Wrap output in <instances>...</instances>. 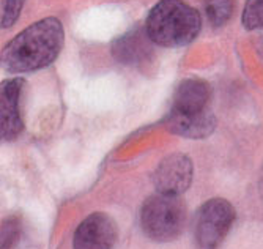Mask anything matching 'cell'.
<instances>
[{
    "instance_id": "cell-11",
    "label": "cell",
    "mask_w": 263,
    "mask_h": 249,
    "mask_svg": "<svg viewBox=\"0 0 263 249\" xmlns=\"http://www.w3.org/2000/svg\"><path fill=\"white\" fill-rule=\"evenodd\" d=\"M233 10L232 0H210L206 5V14L214 27H221L229 21Z\"/></svg>"
},
{
    "instance_id": "cell-4",
    "label": "cell",
    "mask_w": 263,
    "mask_h": 249,
    "mask_svg": "<svg viewBox=\"0 0 263 249\" xmlns=\"http://www.w3.org/2000/svg\"><path fill=\"white\" fill-rule=\"evenodd\" d=\"M235 221V210L226 199L205 202L196 219V241L199 249H218Z\"/></svg>"
},
{
    "instance_id": "cell-5",
    "label": "cell",
    "mask_w": 263,
    "mask_h": 249,
    "mask_svg": "<svg viewBox=\"0 0 263 249\" xmlns=\"http://www.w3.org/2000/svg\"><path fill=\"white\" fill-rule=\"evenodd\" d=\"M153 182L158 192L180 195L193 182V163L181 153L165 156L155 170Z\"/></svg>"
},
{
    "instance_id": "cell-13",
    "label": "cell",
    "mask_w": 263,
    "mask_h": 249,
    "mask_svg": "<svg viewBox=\"0 0 263 249\" xmlns=\"http://www.w3.org/2000/svg\"><path fill=\"white\" fill-rule=\"evenodd\" d=\"M26 0H2V27L8 29L16 22Z\"/></svg>"
},
{
    "instance_id": "cell-10",
    "label": "cell",
    "mask_w": 263,
    "mask_h": 249,
    "mask_svg": "<svg viewBox=\"0 0 263 249\" xmlns=\"http://www.w3.org/2000/svg\"><path fill=\"white\" fill-rule=\"evenodd\" d=\"M147 40H150L147 30H145V35H142L140 32H131L128 35H125L123 38H118L115 41L114 56L120 62L133 63V62L142 59L150 51Z\"/></svg>"
},
{
    "instance_id": "cell-3",
    "label": "cell",
    "mask_w": 263,
    "mask_h": 249,
    "mask_svg": "<svg viewBox=\"0 0 263 249\" xmlns=\"http://www.w3.org/2000/svg\"><path fill=\"white\" fill-rule=\"evenodd\" d=\"M186 207L180 195L156 192L148 197L140 210L142 230L155 241L175 240L184 226Z\"/></svg>"
},
{
    "instance_id": "cell-9",
    "label": "cell",
    "mask_w": 263,
    "mask_h": 249,
    "mask_svg": "<svg viewBox=\"0 0 263 249\" xmlns=\"http://www.w3.org/2000/svg\"><path fill=\"white\" fill-rule=\"evenodd\" d=\"M210 103V85L202 79H186L183 81L175 95L171 111L180 114H199L208 111Z\"/></svg>"
},
{
    "instance_id": "cell-8",
    "label": "cell",
    "mask_w": 263,
    "mask_h": 249,
    "mask_svg": "<svg viewBox=\"0 0 263 249\" xmlns=\"http://www.w3.org/2000/svg\"><path fill=\"white\" fill-rule=\"evenodd\" d=\"M164 123L171 133L189 139L208 137L216 127V120H214V115L210 109L199 114H180L171 111L167 114Z\"/></svg>"
},
{
    "instance_id": "cell-12",
    "label": "cell",
    "mask_w": 263,
    "mask_h": 249,
    "mask_svg": "<svg viewBox=\"0 0 263 249\" xmlns=\"http://www.w3.org/2000/svg\"><path fill=\"white\" fill-rule=\"evenodd\" d=\"M243 26L248 30L263 27V0H248L243 11Z\"/></svg>"
},
{
    "instance_id": "cell-2",
    "label": "cell",
    "mask_w": 263,
    "mask_h": 249,
    "mask_svg": "<svg viewBox=\"0 0 263 249\" xmlns=\"http://www.w3.org/2000/svg\"><path fill=\"white\" fill-rule=\"evenodd\" d=\"M200 26V14L183 0H161L150 11L145 30L159 46L180 47L196 40Z\"/></svg>"
},
{
    "instance_id": "cell-6",
    "label": "cell",
    "mask_w": 263,
    "mask_h": 249,
    "mask_svg": "<svg viewBox=\"0 0 263 249\" xmlns=\"http://www.w3.org/2000/svg\"><path fill=\"white\" fill-rule=\"evenodd\" d=\"M117 224L106 213L87 216L74 232V249H112L117 241Z\"/></svg>"
},
{
    "instance_id": "cell-7",
    "label": "cell",
    "mask_w": 263,
    "mask_h": 249,
    "mask_svg": "<svg viewBox=\"0 0 263 249\" xmlns=\"http://www.w3.org/2000/svg\"><path fill=\"white\" fill-rule=\"evenodd\" d=\"M22 79H11L2 84L0 95V133L5 142L14 140L22 131V118L19 114V96Z\"/></svg>"
},
{
    "instance_id": "cell-1",
    "label": "cell",
    "mask_w": 263,
    "mask_h": 249,
    "mask_svg": "<svg viewBox=\"0 0 263 249\" xmlns=\"http://www.w3.org/2000/svg\"><path fill=\"white\" fill-rule=\"evenodd\" d=\"M63 38V26L59 19H41L4 47L2 65L10 73H29L44 68L57 59Z\"/></svg>"
}]
</instances>
